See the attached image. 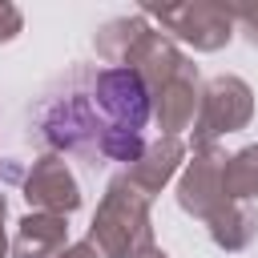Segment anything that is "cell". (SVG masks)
Returning a JSON list of instances; mask_svg holds the SVG:
<instances>
[{"instance_id": "6da1fadb", "label": "cell", "mask_w": 258, "mask_h": 258, "mask_svg": "<svg viewBox=\"0 0 258 258\" xmlns=\"http://www.w3.org/2000/svg\"><path fill=\"white\" fill-rule=\"evenodd\" d=\"M89 242L101 250V258H133L137 250L153 246V218H149V198L117 173L89 222Z\"/></svg>"}, {"instance_id": "7a4b0ae2", "label": "cell", "mask_w": 258, "mask_h": 258, "mask_svg": "<svg viewBox=\"0 0 258 258\" xmlns=\"http://www.w3.org/2000/svg\"><path fill=\"white\" fill-rule=\"evenodd\" d=\"M40 125V137L52 145V153H85L93 157V165H101V137H105V121L101 113L93 109V97L89 93H64L56 101H48L36 117Z\"/></svg>"}, {"instance_id": "3957f363", "label": "cell", "mask_w": 258, "mask_h": 258, "mask_svg": "<svg viewBox=\"0 0 258 258\" xmlns=\"http://www.w3.org/2000/svg\"><path fill=\"white\" fill-rule=\"evenodd\" d=\"M250 117H254V89L234 73L210 77L202 89L198 121H194V149H210L218 137L246 129Z\"/></svg>"}, {"instance_id": "277c9868", "label": "cell", "mask_w": 258, "mask_h": 258, "mask_svg": "<svg viewBox=\"0 0 258 258\" xmlns=\"http://www.w3.org/2000/svg\"><path fill=\"white\" fill-rule=\"evenodd\" d=\"M89 97H93V109L101 113V121L121 133H141L145 121L153 117L149 85L133 69H101L89 85Z\"/></svg>"}, {"instance_id": "5b68a950", "label": "cell", "mask_w": 258, "mask_h": 258, "mask_svg": "<svg viewBox=\"0 0 258 258\" xmlns=\"http://www.w3.org/2000/svg\"><path fill=\"white\" fill-rule=\"evenodd\" d=\"M141 16H153L169 36H177L194 52H218L234 36V12H230V4L189 0V4H169V8H141Z\"/></svg>"}, {"instance_id": "8992f818", "label": "cell", "mask_w": 258, "mask_h": 258, "mask_svg": "<svg viewBox=\"0 0 258 258\" xmlns=\"http://www.w3.org/2000/svg\"><path fill=\"white\" fill-rule=\"evenodd\" d=\"M226 153L218 145L210 149H194V157L185 161L181 177H177V206L198 218L210 222V214H218L226 206Z\"/></svg>"}, {"instance_id": "52a82bcc", "label": "cell", "mask_w": 258, "mask_h": 258, "mask_svg": "<svg viewBox=\"0 0 258 258\" xmlns=\"http://www.w3.org/2000/svg\"><path fill=\"white\" fill-rule=\"evenodd\" d=\"M24 202L36 214H60V218L81 210V181L60 153H44L32 161V169L24 173Z\"/></svg>"}, {"instance_id": "ba28073f", "label": "cell", "mask_w": 258, "mask_h": 258, "mask_svg": "<svg viewBox=\"0 0 258 258\" xmlns=\"http://www.w3.org/2000/svg\"><path fill=\"white\" fill-rule=\"evenodd\" d=\"M202 77H198V64L189 60L173 81H165L157 93H153V121L161 125V137H177L185 129H194L198 121V109H202Z\"/></svg>"}, {"instance_id": "9c48e42d", "label": "cell", "mask_w": 258, "mask_h": 258, "mask_svg": "<svg viewBox=\"0 0 258 258\" xmlns=\"http://www.w3.org/2000/svg\"><path fill=\"white\" fill-rule=\"evenodd\" d=\"M189 64V56L173 44V36L169 32H157V28H149L137 44H133V52L125 56V64L121 69H133V73H141V81L149 85V97L165 85V81H173L181 69Z\"/></svg>"}, {"instance_id": "30bf717a", "label": "cell", "mask_w": 258, "mask_h": 258, "mask_svg": "<svg viewBox=\"0 0 258 258\" xmlns=\"http://www.w3.org/2000/svg\"><path fill=\"white\" fill-rule=\"evenodd\" d=\"M64 250H69V218L28 210L16 222L12 258H60Z\"/></svg>"}, {"instance_id": "8fae6325", "label": "cell", "mask_w": 258, "mask_h": 258, "mask_svg": "<svg viewBox=\"0 0 258 258\" xmlns=\"http://www.w3.org/2000/svg\"><path fill=\"white\" fill-rule=\"evenodd\" d=\"M181 161H185L181 137H157V141H149V145L141 149V157L125 169V177H129L145 198H153V194H161V189L169 185V177L181 169Z\"/></svg>"}, {"instance_id": "7c38bea8", "label": "cell", "mask_w": 258, "mask_h": 258, "mask_svg": "<svg viewBox=\"0 0 258 258\" xmlns=\"http://www.w3.org/2000/svg\"><path fill=\"white\" fill-rule=\"evenodd\" d=\"M206 230H210L218 250L238 254V250H246L258 238V210H250L246 202H226L218 214H210Z\"/></svg>"}, {"instance_id": "4fadbf2b", "label": "cell", "mask_w": 258, "mask_h": 258, "mask_svg": "<svg viewBox=\"0 0 258 258\" xmlns=\"http://www.w3.org/2000/svg\"><path fill=\"white\" fill-rule=\"evenodd\" d=\"M145 32H149V16H141V12H133V16H113V20H105V24L97 28L93 48H97V56H101L109 69H121L125 56L133 52V44H137Z\"/></svg>"}, {"instance_id": "5bb4252c", "label": "cell", "mask_w": 258, "mask_h": 258, "mask_svg": "<svg viewBox=\"0 0 258 258\" xmlns=\"http://www.w3.org/2000/svg\"><path fill=\"white\" fill-rule=\"evenodd\" d=\"M226 198L230 202L258 198V145H242L238 153H226Z\"/></svg>"}, {"instance_id": "9a60e30c", "label": "cell", "mask_w": 258, "mask_h": 258, "mask_svg": "<svg viewBox=\"0 0 258 258\" xmlns=\"http://www.w3.org/2000/svg\"><path fill=\"white\" fill-rule=\"evenodd\" d=\"M20 28H24L20 8H16V4H8V0H0V44L16 40V36H20Z\"/></svg>"}, {"instance_id": "2e32d148", "label": "cell", "mask_w": 258, "mask_h": 258, "mask_svg": "<svg viewBox=\"0 0 258 258\" xmlns=\"http://www.w3.org/2000/svg\"><path fill=\"white\" fill-rule=\"evenodd\" d=\"M230 12H234V24L246 28V40L258 44V4H230Z\"/></svg>"}, {"instance_id": "e0dca14e", "label": "cell", "mask_w": 258, "mask_h": 258, "mask_svg": "<svg viewBox=\"0 0 258 258\" xmlns=\"http://www.w3.org/2000/svg\"><path fill=\"white\" fill-rule=\"evenodd\" d=\"M60 258H101V250H97V246L85 238V242H73V246H69Z\"/></svg>"}, {"instance_id": "ac0fdd59", "label": "cell", "mask_w": 258, "mask_h": 258, "mask_svg": "<svg viewBox=\"0 0 258 258\" xmlns=\"http://www.w3.org/2000/svg\"><path fill=\"white\" fill-rule=\"evenodd\" d=\"M4 218H8V198L0 194V258H8V234H4Z\"/></svg>"}, {"instance_id": "d6986e66", "label": "cell", "mask_w": 258, "mask_h": 258, "mask_svg": "<svg viewBox=\"0 0 258 258\" xmlns=\"http://www.w3.org/2000/svg\"><path fill=\"white\" fill-rule=\"evenodd\" d=\"M133 258H169V254H165V250H161V246L153 242V246H145V250H137Z\"/></svg>"}]
</instances>
